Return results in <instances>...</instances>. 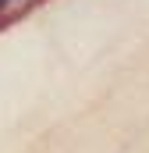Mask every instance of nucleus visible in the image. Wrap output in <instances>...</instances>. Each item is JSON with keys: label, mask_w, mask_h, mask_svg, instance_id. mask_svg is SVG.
Segmentation results:
<instances>
[{"label": "nucleus", "mask_w": 149, "mask_h": 153, "mask_svg": "<svg viewBox=\"0 0 149 153\" xmlns=\"http://www.w3.org/2000/svg\"><path fill=\"white\" fill-rule=\"evenodd\" d=\"M7 4H11V0H0V11H4V7H7Z\"/></svg>", "instance_id": "obj_1"}]
</instances>
